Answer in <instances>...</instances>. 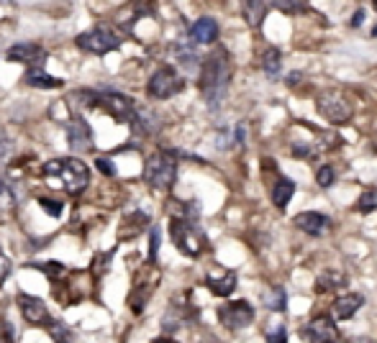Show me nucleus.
Returning <instances> with one entry per match:
<instances>
[{"label": "nucleus", "instance_id": "nucleus-16", "mask_svg": "<svg viewBox=\"0 0 377 343\" xmlns=\"http://www.w3.org/2000/svg\"><path fill=\"white\" fill-rule=\"evenodd\" d=\"M364 305V297L359 292H349V294H342V297H336L334 305H331V316L336 318V320H349V318L357 316V310Z\"/></svg>", "mask_w": 377, "mask_h": 343}, {"label": "nucleus", "instance_id": "nucleus-2", "mask_svg": "<svg viewBox=\"0 0 377 343\" xmlns=\"http://www.w3.org/2000/svg\"><path fill=\"white\" fill-rule=\"evenodd\" d=\"M75 103H78L82 111H103L108 113L113 120H118V123H131V120L136 118V111H139V106H136L134 100L128 98V95H123V92L113 90V87H98V90H78L70 95Z\"/></svg>", "mask_w": 377, "mask_h": 343}, {"label": "nucleus", "instance_id": "nucleus-33", "mask_svg": "<svg viewBox=\"0 0 377 343\" xmlns=\"http://www.w3.org/2000/svg\"><path fill=\"white\" fill-rule=\"evenodd\" d=\"M334 177H336L334 167H331V164H323V167H319V172H316V182H319L321 187H331V185H334Z\"/></svg>", "mask_w": 377, "mask_h": 343}, {"label": "nucleus", "instance_id": "nucleus-7", "mask_svg": "<svg viewBox=\"0 0 377 343\" xmlns=\"http://www.w3.org/2000/svg\"><path fill=\"white\" fill-rule=\"evenodd\" d=\"M183 90H185V80L170 64L159 67L149 77V82H147V92H149L152 100H170L175 95H180Z\"/></svg>", "mask_w": 377, "mask_h": 343}, {"label": "nucleus", "instance_id": "nucleus-5", "mask_svg": "<svg viewBox=\"0 0 377 343\" xmlns=\"http://www.w3.org/2000/svg\"><path fill=\"white\" fill-rule=\"evenodd\" d=\"M175 180H178V154L172 149L154 151L144 164V182L157 192H167L175 187Z\"/></svg>", "mask_w": 377, "mask_h": 343}, {"label": "nucleus", "instance_id": "nucleus-37", "mask_svg": "<svg viewBox=\"0 0 377 343\" xmlns=\"http://www.w3.org/2000/svg\"><path fill=\"white\" fill-rule=\"evenodd\" d=\"M95 167H98V172H103L106 177H116L113 161H111V159H103V156H98V159H95Z\"/></svg>", "mask_w": 377, "mask_h": 343}, {"label": "nucleus", "instance_id": "nucleus-36", "mask_svg": "<svg viewBox=\"0 0 377 343\" xmlns=\"http://www.w3.org/2000/svg\"><path fill=\"white\" fill-rule=\"evenodd\" d=\"M51 338H57V341H70L72 333H67V325L59 320L51 323Z\"/></svg>", "mask_w": 377, "mask_h": 343}, {"label": "nucleus", "instance_id": "nucleus-1", "mask_svg": "<svg viewBox=\"0 0 377 343\" xmlns=\"http://www.w3.org/2000/svg\"><path fill=\"white\" fill-rule=\"evenodd\" d=\"M198 82L208 108L218 111L221 103L228 95V85H231V56H228L226 49H216L206 56V62L200 67Z\"/></svg>", "mask_w": 377, "mask_h": 343}, {"label": "nucleus", "instance_id": "nucleus-32", "mask_svg": "<svg viewBox=\"0 0 377 343\" xmlns=\"http://www.w3.org/2000/svg\"><path fill=\"white\" fill-rule=\"evenodd\" d=\"M111 259H113V251H108V254H98L93 261V274L95 277H106L108 274V266H111Z\"/></svg>", "mask_w": 377, "mask_h": 343}, {"label": "nucleus", "instance_id": "nucleus-26", "mask_svg": "<svg viewBox=\"0 0 377 343\" xmlns=\"http://www.w3.org/2000/svg\"><path fill=\"white\" fill-rule=\"evenodd\" d=\"M280 59H283V56H280V49H267L264 51V56H262V72L264 75H267V77H278L280 75V67H283V64H280Z\"/></svg>", "mask_w": 377, "mask_h": 343}, {"label": "nucleus", "instance_id": "nucleus-38", "mask_svg": "<svg viewBox=\"0 0 377 343\" xmlns=\"http://www.w3.org/2000/svg\"><path fill=\"white\" fill-rule=\"evenodd\" d=\"M11 149H13V141L8 139V133L0 128V161L6 159L8 154H11Z\"/></svg>", "mask_w": 377, "mask_h": 343}, {"label": "nucleus", "instance_id": "nucleus-44", "mask_svg": "<svg viewBox=\"0 0 377 343\" xmlns=\"http://www.w3.org/2000/svg\"><path fill=\"white\" fill-rule=\"evenodd\" d=\"M11 3H13V0H0V6H11Z\"/></svg>", "mask_w": 377, "mask_h": 343}, {"label": "nucleus", "instance_id": "nucleus-8", "mask_svg": "<svg viewBox=\"0 0 377 343\" xmlns=\"http://www.w3.org/2000/svg\"><path fill=\"white\" fill-rule=\"evenodd\" d=\"M218 320L226 330H244L254 323V308L247 300L226 302L218 308Z\"/></svg>", "mask_w": 377, "mask_h": 343}, {"label": "nucleus", "instance_id": "nucleus-12", "mask_svg": "<svg viewBox=\"0 0 377 343\" xmlns=\"http://www.w3.org/2000/svg\"><path fill=\"white\" fill-rule=\"evenodd\" d=\"M67 144L75 151H90L93 149V128L87 126V120L80 113H75L67 120Z\"/></svg>", "mask_w": 377, "mask_h": 343}, {"label": "nucleus", "instance_id": "nucleus-27", "mask_svg": "<svg viewBox=\"0 0 377 343\" xmlns=\"http://www.w3.org/2000/svg\"><path fill=\"white\" fill-rule=\"evenodd\" d=\"M270 6L278 8V11H283V13H288V15H298L308 11L306 0H270Z\"/></svg>", "mask_w": 377, "mask_h": 343}, {"label": "nucleus", "instance_id": "nucleus-22", "mask_svg": "<svg viewBox=\"0 0 377 343\" xmlns=\"http://www.w3.org/2000/svg\"><path fill=\"white\" fill-rule=\"evenodd\" d=\"M347 285V274L339 269H321L316 277V289L319 292H331V289H342Z\"/></svg>", "mask_w": 377, "mask_h": 343}, {"label": "nucleus", "instance_id": "nucleus-19", "mask_svg": "<svg viewBox=\"0 0 377 343\" xmlns=\"http://www.w3.org/2000/svg\"><path fill=\"white\" fill-rule=\"evenodd\" d=\"M190 39L195 44H216V39H218V23L214 18H208V15L206 18H198L190 28Z\"/></svg>", "mask_w": 377, "mask_h": 343}, {"label": "nucleus", "instance_id": "nucleus-24", "mask_svg": "<svg viewBox=\"0 0 377 343\" xmlns=\"http://www.w3.org/2000/svg\"><path fill=\"white\" fill-rule=\"evenodd\" d=\"M264 308L272 310V313H285L288 310V292L283 287H270L262 294Z\"/></svg>", "mask_w": 377, "mask_h": 343}, {"label": "nucleus", "instance_id": "nucleus-42", "mask_svg": "<svg viewBox=\"0 0 377 343\" xmlns=\"http://www.w3.org/2000/svg\"><path fill=\"white\" fill-rule=\"evenodd\" d=\"M11 330H13V328H11V323H8V320H3V338H6V341H13V333H11Z\"/></svg>", "mask_w": 377, "mask_h": 343}, {"label": "nucleus", "instance_id": "nucleus-9", "mask_svg": "<svg viewBox=\"0 0 377 343\" xmlns=\"http://www.w3.org/2000/svg\"><path fill=\"white\" fill-rule=\"evenodd\" d=\"M319 113L328 123L339 126V123H347V120L352 118V106H349V100L344 98L342 92L328 90L319 95Z\"/></svg>", "mask_w": 377, "mask_h": 343}, {"label": "nucleus", "instance_id": "nucleus-28", "mask_svg": "<svg viewBox=\"0 0 377 343\" xmlns=\"http://www.w3.org/2000/svg\"><path fill=\"white\" fill-rule=\"evenodd\" d=\"M39 272H44L49 280H64L67 277V266L62 264V261H44V264H34Z\"/></svg>", "mask_w": 377, "mask_h": 343}, {"label": "nucleus", "instance_id": "nucleus-23", "mask_svg": "<svg viewBox=\"0 0 377 343\" xmlns=\"http://www.w3.org/2000/svg\"><path fill=\"white\" fill-rule=\"evenodd\" d=\"M128 126L134 128V133H139V136H152V133L159 131V118L152 111L139 108V111H136V118L131 120Z\"/></svg>", "mask_w": 377, "mask_h": 343}, {"label": "nucleus", "instance_id": "nucleus-10", "mask_svg": "<svg viewBox=\"0 0 377 343\" xmlns=\"http://www.w3.org/2000/svg\"><path fill=\"white\" fill-rule=\"evenodd\" d=\"M190 320H198V310H195V305L190 302V294H183V297H175V302H172L170 308H167V313H164L162 318V328L167 330V333H178L180 325H185V323Z\"/></svg>", "mask_w": 377, "mask_h": 343}, {"label": "nucleus", "instance_id": "nucleus-11", "mask_svg": "<svg viewBox=\"0 0 377 343\" xmlns=\"http://www.w3.org/2000/svg\"><path fill=\"white\" fill-rule=\"evenodd\" d=\"M18 308H21L23 320L29 323V325H42V328H51L54 318H51V313L47 310V305H44L39 297L21 292V294H18Z\"/></svg>", "mask_w": 377, "mask_h": 343}, {"label": "nucleus", "instance_id": "nucleus-20", "mask_svg": "<svg viewBox=\"0 0 377 343\" xmlns=\"http://www.w3.org/2000/svg\"><path fill=\"white\" fill-rule=\"evenodd\" d=\"M292 195H295V182L288 180V177H278L275 185L270 187V197H272V203H275L278 211H285V208H288V203H290Z\"/></svg>", "mask_w": 377, "mask_h": 343}, {"label": "nucleus", "instance_id": "nucleus-43", "mask_svg": "<svg viewBox=\"0 0 377 343\" xmlns=\"http://www.w3.org/2000/svg\"><path fill=\"white\" fill-rule=\"evenodd\" d=\"M8 192H11V185H8V180L3 175H0V197L3 195H8Z\"/></svg>", "mask_w": 377, "mask_h": 343}, {"label": "nucleus", "instance_id": "nucleus-31", "mask_svg": "<svg viewBox=\"0 0 377 343\" xmlns=\"http://www.w3.org/2000/svg\"><path fill=\"white\" fill-rule=\"evenodd\" d=\"M175 54H178V59L185 64L187 70H190V67H198V54H195L187 44H178V46H175Z\"/></svg>", "mask_w": 377, "mask_h": 343}, {"label": "nucleus", "instance_id": "nucleus-40", "mask_svg": "<svg viewBox=\"0 0 377 343\" xmlns=\"http://www.w3.org/2000/svg\"><path fill=\"white\" fill-rule=\"evenodd\" d=\"M11 277V259H6L3 254H0V287H3V282Z\"/></svg>", "mask_w": 377, "mask_h": 343}, {"label": "nucleus", "instance_id": "nucleus-14", "mask_svg": "<svg viewBox=\"0 0 377 343\" xmlns=\"http://www.w3.org/2000/svg\"><path fill=\"white\" fill-rule=\"evenodd\" d=\"M47 56L42 44H34V42H21V44H13L11 49L6 51V59L8 62H18V64H42V59Z\"/></svg>", "mask_w": 377, "mask_h": 343}, {"label": "nucleus", "instance_id": "nucleus-39", "mask_svg": "<svg viewBox=\"0 0 377 343\" xmlns=\"http://www.w3.org/2000/svg\"><path fill=\"white\" fill-rule=\"evenodd\" d=\"M267 341H272V343H283V341H288V333H285V325H278V328H272L270 333H267Z\"/></svg>", "mask_w": 377, "mask_h": 343}, {"label": "nucleus", "instance_id": "nucleus-13", "mask_svg": "<svg viewBox=\"0 0 377 343\" xmlns=\"http://www.w3.org/2000/svg\"><path fill=\"white\" fill-rule=\"evenodd\" d=\"M336 318L334 316H319L314 318L311 323H306L303 328H300V336L306 338V341H314V343H326V341H334L339 333H336Z\"/></svg>", "mask_w": 377, "mask_h": 343}, {"label": "nucleus", "instance_id": "nucleus-18", "mask_svg": "<svg viewBox=\"0 0 377 343\" xmlns=\"http://www.w3.org/2000/svg\"><path fill=\"white\" fill-rule=\"evenodd\" d=\"M23 82L29 85V87H39V90H59L64 85V80L51 77V75L44 72L42 64H34V67H29V72L23 75Z\"/></svg>", "mask_w": 377, "mask_h": 343}, {"label": "nucleus", "instance_id": "nucleus-15", "mask_svg": "<svg viewBox=\"0 0 377 343\" xmlns=\"http://www.w3.org/2000/svg\"><path fill=\"white\" fill-rule=\"evenodd\" d=\"M292 225H295L298 231L308 233V236H321V233H326V228L331 225V218L323 216V213L306 211L292 218Z\"/></svg>", "mask_w": 377, "mask_h": 343}, {"label": "nucleus", "instance_id": "nucleus-25", "mask_svg": "<svg viewBox=\"0 0 377 343\" xmlns=\"http://www.w3.org/2000/svg\"><path fill=\"white\" fill-rule=\"evenodd\" d=\"M152 297V285H136L134 292H131V297H128V305H131V313H136V316H142L144 308H147V302H149Z\"/></svg>", "mask_w": 377, "mask_h": 343}, {"label": "nucleus", "instance_id": "nucleus-21", "mask_svg": "<svg viewBox=\"0 0 377 343\" xmlns=\"http://www.w3.org/2000/svg\"><path fill=\"white\" fill-rule=\"evenodd\" d=\"M242 13H244V21L249 28H259L264 21V15H267V3L264 0H242Z\"/></svg>", "mask_w": 377, "mask_h": 343}, {"label": "nucleus", "instance_id": "nucleus-6", "mask_svg": "<svg viewBox=\"0 0 377 343\" xmlns=\"http://www.w3.org/2000/svg\"><path fill=\"white\" fill-rule=\"evenodd\" d=\"M75 44H78L82 51L103 56V54H108V51L121 49V36L116 34L111 26H106V23H98V26H93L90 31L80 34L78 39H75Z\"/></svg>", "mask_w": 377, "mask_h": 343}, {"label": "nucleus", "instance_id": "nucleus-30", "mask_svg": "<svg viewBox=\"0 0 377 343\" xmlns=\"http://www.w3.org/2000/svg\"><path fill=\"white\" fill-rule=\"evenodd\" d=\"M290 154L295 156V159L314 161L316 156H319V149H314V144H303V141H298V144H292L290 146Z\"/></svg>", "mask_w": 377, "mask_h": 343}, {"label": "nucleus", "instance_id": "nucleus-17", "mask_svg": "<svg viewBox=\"0 0 377 343\" xmlns=\"http://www.w3.org/2000/svg\"><path fill=\"white\" fill-rule=\"evenodd\" d=\"M206 287L218 297H228L236 289V272L234 269H223L221 274L208 272L206 274Z\"/></svg>", "mask_w": 377, "mask_h": 343}, {"label": "nucleus", "instance_id": "nucleus-3", "mask_svg": "<svg viewBox=\"0 0 377 343\" xmlns=\"http://www.w3.org/2000/svg\"><path fill=\"white\" fill-rule=\"evenodd\" d=\"M42 175L49 185H57L59 189L70 192V195L85 192V187L90 185V169L78 156H59V159L47 161Z\"/></svg>", "mask_w": 377, "mask_h": 343}, {"label": "nucleus", "instance_id": "nucleus-29", "mask_svg": "<svg viewBox=\"0 0 377 343\" xmlns=\"http://www.w3.org/2000/svg\"><path fill=\"white\" fill-rule=\"evenodd\" d=\"M357 211L359 213H372V211H377V187H367L359 195V200H357Z\"/></svg>", "mask_w": 377, "mask_h": 343}, {"label": "nucleus", "instance_id": "nucleus-4", "mask_svg": "<svg viewBox=\"0 0 377 343\" xmlns=\"http://www.w3.org/2000/svg\"><path fill=\"white\" fill-rule=\"evenodd\" d=\"M170 236H172V241H175V246L180 249V254H185L190 259H198L200 254L208 249V238L195 218L172 216Z\"/></svg>", "mask_w": 377, "mask_h": 343}, {"label": "nucleus", "instance_id": "nucleus-45", "mask_svg": "<svg viewBox=\"0 0 377 343\" xmlns=\"http://www.w3.org/2000/svg\"><path fill=\"white\" fill-rule=\"evenodd\" d=\"M372 6H375V11H377V0H372Z\"/></svg>", "mask_w": 377, "mask_h": 343}, {"label": "nucleus", "instance_id": "nucleus-35", "mask_svg": "<svg viewBox=\"0 0 377 343\" xmlns=\"http://www.w3.org/2000/svg\"><path fill=\"white\" fill-rule=\"evenodd\" d=\"M159 244H162V233H159V228H152V233H149V264H157Z\"/></svg>", "mask_w": 377, "mask_h": 343}, {"label": "nucleus", "instance_id": "nucleus-34", "mask_svg": "<svg viewBox=\"0 0 377 343\" xmlns=\"http://www.w3.org/2000/svg\"><path fill=\"white\" fill-rule=\"evenodd\" d=\"M39 205L44 208V213L51 218H59L62 216V208L64 205L59 203V200H51V197H39Z\"/></svg>", "mask_w": 377, "mask_h": 343}, {"label": "nucleus", "instance_id": "nucleus-41", "mask_svg": "<svg viewBox=\"0 0 377 343\" xmlns=\"http://www.w3.org/2000/svg\"><path fill=\"white\" fill-rule=\"evenodd\" d=\"M362 21H364V11H362V8H359V11H357V13L354 15H352V26H362Z\"/></svg>", "mask_w": 377, "mask_h": 343}]
</instances>
